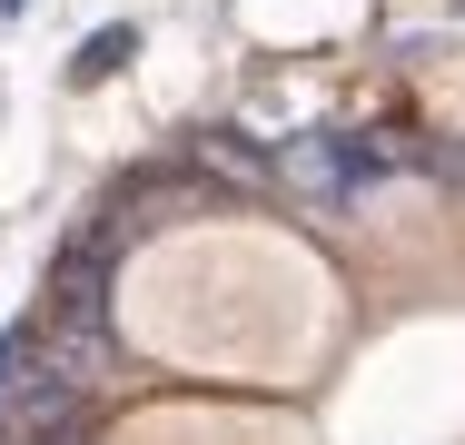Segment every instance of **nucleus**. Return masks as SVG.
<instances>
[{"instance_id": "f03ea898", "label": "nucleus", "mask_w": 465, "mask_h": 445, "mask_svg": "<svg viewBox=\"0 0 465 445\" xmlns=\"http://www.w3.org/2000/svg\"><path fill=\"white\" fill-rule=\"evenodd\" d=\"M129 60H139V20H99V30H90V50L70 60V89L109 80V70H129Z\"/></svg>"}, {"instance_id": "20e7f679", "label": "nucleus", "mask_w": 465, "mask_h": 445, "mask_svg": "<svg viewBox=\"0 0 465 445\" xmlns=\"http://www.w3.org/2000/svg\"><path fill=\"white\" fill-rule=\"evenodd\" d=\"M20 10H30V0H0V20H20Z\"/></svg>"}, {"instance_id": "7ed1b4c3", "label": "nucleus", "mask_w": 465, "mask_h": 445, "mask_svg": "<svg viewBox=\"0 0 465 445\" xmlns=\"http://www.w3.org/2000/svg\"><path fill=\"white\" fill-rule=\"evenodd\" d=\"M30 356H40V317H20V327L0 337V406L20 396V376H30Z\"/></svg>"}, {"instance_id": "f257e3e1", "label": "nucleus", "mask_w": 465, "mask_h": 445, "mask_svg": "<svg viewBox=\"0 0 465 445\" xmlns=\"http://www.w3.org/2000/svg\"><path fill=\"white\" fill-rule=\"evenodd\" d=\"M406 149H386V139H357V129H297L278 149V178L297 198H317V208H357L376 178L396 169Z\"/></svg>"}]
</instances>
